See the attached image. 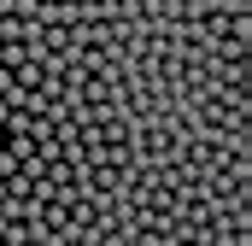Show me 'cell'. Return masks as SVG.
<instances>
[{
  "label": "cell",
  "mask_w": 252,
  "mask_h": 246,
  "mask_svg": "<svg viewBox=\"0 0 252 246\" xmlns=\"http://www.w3.org/2000/svg\"><path fill=\"white\" fill-rule=\"evenodd\" d=\"M0 147H6V129H0Z\"/></svg>",
  "instance_id": "1"
}]
</instances>
